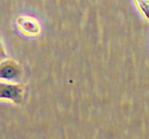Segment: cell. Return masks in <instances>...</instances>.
<instances>
[{
    "label": "cell",
    "instance_id": "1",
    "mask_svg": "<svg viewBox=\"0 0 149 139\" xmlns=\"http://www.w3.org/2000/svg\"><path fill=\"white\" fill-rule=\"evenodd\" d=\"M23 96V85L18 83H4L0 84V98L1 100L10 101L16 104L21 102Z\"/></svg>",
    "mask_w": 149,
    "mask_h": 139
},
{
    "label": "cell",
    "instance_id": "2",
    "mask_svg": "<svg viewBox=\"0 0 149 139\" xmlns=\"http://www.w3.org/2000/svg\"><path fill=\"white\" fill-rule=\"evenodd\" d=\"M21 75V69L16 61L7 59L1 61L0 65V77L6 81H15Z\"/></svg>",
    "mask_w": 149,
    "mask_h": 139
},
{
    "label": "cell",
    "instance_id": "3",
    "mask_svg": "<svg viewBox=\"0 0 149 139\" xmlns=\"http://www.w3.org/2000/svg\"><path fill=\"white\" fill-rule=\"evenodd\" d=\"M17 24L19 29L28 36H36L41 31L39 22L37 19L31 16H20L17 18Z\"/></svg>",
    "mask_w": 149,
    "mask_h": 139
},
{
    "label": "cell",
    "instance_id": "4",
    "mask_svg": "<svg viewBox=\"0 0 149 139\" xmlns=\"http://www.w3.org/2000/svg\"><path fill=\"white\" fill-rule=\"evenodd\" d=\"M143 15L149 21V0H135Z\"/></svg>",
    "mask_w": 149,
    "mask_h": 139
}]
</instances>
